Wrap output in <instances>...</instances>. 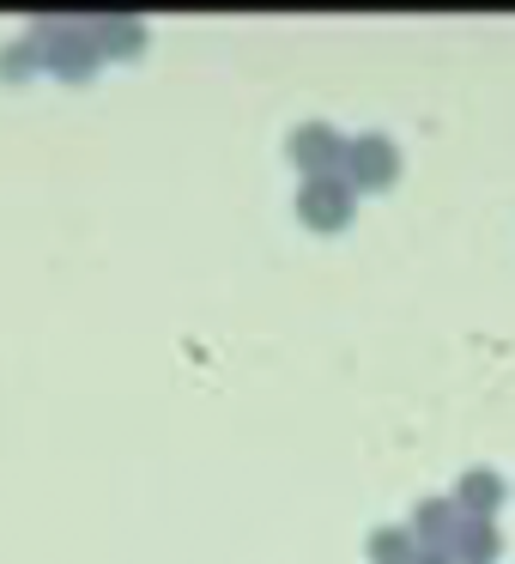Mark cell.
Returning <instances> with one entry per match:
<instances>
[{
  "mask_svg": "<svg viewBox=\"0 0 515 564\" xmlns=\"http://www.w3.org/2000/svg\"><path fill=\"white\" fill-rule=\"evenodd\" d=\"M467 498H497V479H491V474H473V479H467Z\"/></svg>",
  "mask_w": 515,
  "mask_h": 564,
  "instance_id": "1",
  "label": "cell"
}]
</instances>
